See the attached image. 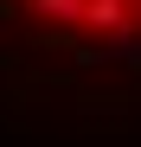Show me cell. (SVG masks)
<instances>
[{
    "label": "cell",
    "instance_id": "6da1fadb",
    "mask_svg": "<svg viewBox=\"0 0 141 147\" xmlns=\"http://www.w3.org/2000/svg\"><path fill=\"white\" fill-rule=\"evenodd\" d=\"M0 19L77 58H141V0H0Z\"/></svg>",
    "mask_w": 141,
    "mask_h": 147
}]
</instances>
